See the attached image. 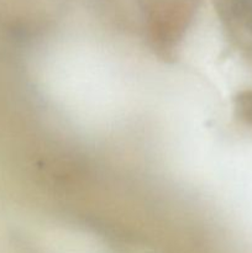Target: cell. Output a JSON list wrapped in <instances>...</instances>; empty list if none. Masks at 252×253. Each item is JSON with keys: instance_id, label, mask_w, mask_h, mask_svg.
Wrapping results in <instances>:
<instances>
[{"instance_id": "7a4b0ae2", "label": "cell", "mask_w": 252, "mask_h": 253, "mask_svg": "<svg viewBox=\"0 0 252 253\" xmlns=\"http://www.w3.org/2000/svg\"><path fill=\"white\" fill-rule=\"evenodd\" d=\"M225 34L252 78V0H215Z\"/></svg>"}, {"instance_id": "6da1fadb", "label": "cell", "mask_w": 252, "mask_h": 253, "mask_svg": "<svg viewBox=\"0 0 252 253\" xmlns=\"http://www.w3.org/2000/svg\"><path fill=\"white\" fill-rule=\"evenodd\" d=\"M116 19L142 32L158 52L173 49L192 21L198 0H103Z\"/></svg>"}]
</instances>
